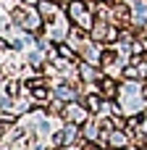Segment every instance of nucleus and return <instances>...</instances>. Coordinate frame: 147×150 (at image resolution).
<instances>
[{"mask_svg": "<svg viewBox=\"0 0 147 150\" xmlns=\"http://www.w3.org/2000/svg\"><path fill=\"white\" fill-rule=\"evenodd\" d=\"M66 116H68V119H74V121H84V119H87V111H82L79 105H74V103H71V105L66 108Z\"/></svg>", "mask_w": 147, "mask_h": 150, "instance_id": "nucleus-1", "label": "nucleus"}, {"mask_svg": "<svg viewBox=\"0 0 147 150\" xmlns=\"http://www.w3.org/2000/svg\"><path fill=\"white\" fill-rule=\"evenodd\" d=\"M100 95L113 98V95H116V84H113L110 79H100Z\"/></svg>", "mask_w": 147, "mask_h": 150, "instance_id": "nucleus-2", "label": "nucleus"}, {"mask_svg": "<svg viewBox=\"0 0 147 150\" xmlns=\"http://www.w3.org/2000/svg\"><path fill=\"white\" fill-rule=\"evenodd\" d=\"M87 108H89L92 113H97V111L103 108V100H100V95H89V98H87Z\"/></svg>", "mask_w": 147, "mask_h": 150, "instance_id": "nucleus-3", "label": "nucleus"}, {"mask_svg": "<svg viewBox=\"0 0 147 150\" xmlns=\"http://www.w3.org/2000/svg\"><path fill=\"white\" fill-rule=\"evenodd\" d=\"M110 145H126V134H121V132H110Z\"/></svg>", "mask_w": 147, "mask_h": 150, "instance_id": "nucleus-4", "label": "nucleus"}, {"mask_svg": "<svg viewBox=\"0 0 147 150\" xmlns=\"http://www.w3.org/2000/svg\"><path fill=\"white\" fill-rule=\"evenodd\" d=\"M26 3H29V5H34V3H39V0H26Z\"/></svg>", "mask_w": 147, "mask_h": 150, "instance_id": "nucleus-5", "label": "nucleus"}, {"mask_svg": "<svg viewBox=\"0 0 147 150\" xmlns=\"http://www.w3.org/2000/svg\"><path fill=\"white\" fill-rule=\"evenodd\" d=\"M97 3H105V0H97Z\"/></svg>", "mask_w": 147, "mask_h": 150, "instance_id": "nucleus-6", "label": "nucleus"}]
</instances>
